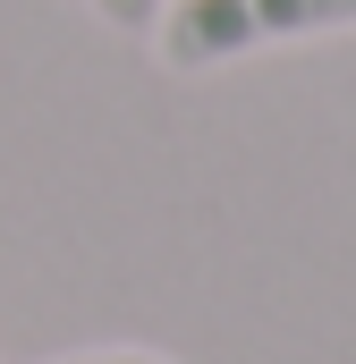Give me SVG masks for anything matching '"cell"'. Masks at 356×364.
I'll return each instance as SVG.
<instances>
[{
	"instance_id": "1",
	"label": "cell",
	"mask_w": 356,
	"mask_h": 364,
	"mask_svg": "<svg viewBox=\"0 0 356 364\" xmlns=\"http://www.w3.org/2000/svg\"><path fill=\"white\" fill-rule=\"evenodd\" d=\"M356 0H162L153 17V51L162 68H229L271 43H305V34H348Z\"/></svg>"
},
{
	"instance_id": "2",
	"label": "cell",
	"mask_w": 356,
	"mask_h": 364,
	"mask_svg": "<svg viewBox=\"0 0 356 364\" xmlns=\"http://www.w3.org/2000/svg\"><path fill=\"white\" fill-rule=\"evenodd\" d=\"M93 17H102V26H119V34H153L162 0H93Z\"/></svg>"
},
{
	"instance_id": "3",
	"label": "cell",
	"mask_w": 356,
	"mask_h": 364,
	"mask_svg": "<svg viewBox=\"0 0 356 364\" xmlns=\"http://www.w3.org/2000/svg\"><path fill=\"white\" fill-rule=\"evenodd\" d=\"M60 364H178V356H153V348H93V356H60Z\"/></svg>"
}]
</instances>
